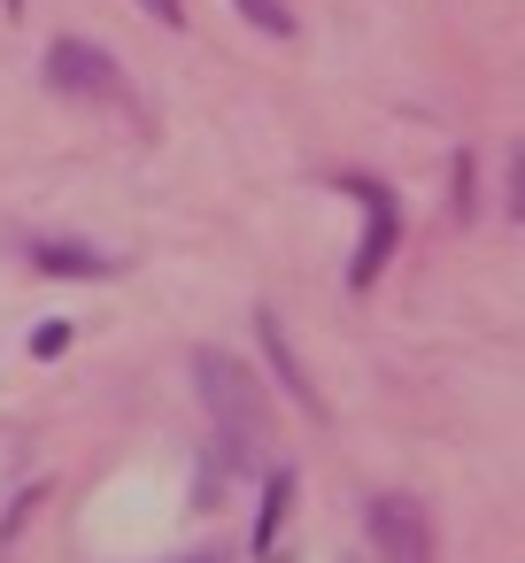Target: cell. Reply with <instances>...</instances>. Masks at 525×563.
I'll use <instances>...</instances> for the list:
<instances>
[{
    "label": "cell",
    "instance_id": "7a4b0ae2",
    "mask_svg": "<svg viewBox=\"0 0 525 563\" xmlns=\"http://www.w3.org/2000/svg\"><path fill=\"white\" fill-rule=\"evenodd\" d=\"M348 194L363 201V247H356L348 286H356V294H371V286H379V271L394 263V240H402V201H394V186H379V178H348Z\"/></svg>",
    "mask_w": 525,
    "mask_h": 563
},
{
    "label": "cell",
    "instance_id": "277c9868",
    "mask_svg": "<svg viewBox=\"0 0 525 563\" xmlns=\"http://www.w3.org/2000/svg\"><path fill=\"white\" fill-rule=\"evenodd\" d=\"M363 525H371V548L386 563H433V525H425V509L409 494H379L363 509Z\"/></svg>",
    "mask_w": 525,
    "mask_h": 563
},
{
    "label": "cell",
    "instance_id": "8992f818",
    "mask_svg": "<svg viewBox=\"0 0 525 563\" xmlns=\"http://www.w3.org/2000/svg\"><path fill=\"white\" fill-rule=\"evenodd\" d=\"M286 509H294V471H271L263 478V509H255V563H271L278 555V525H286Z\"/></svg>",
    "mask_w": 525,
    "mask_h": 563
},
{
    "label": "cell",
    "instance_id": "6da1fadb",
    "mask_svg": "<svg viewBox=\"0 0 525 563\" xmlns=\"http://www.w3.org/2000/svg\"><path fill=\"white\" fill-rule=\"evenodd\" d=\"M194 378H201V401H209V417H217V440L240 448V455H255V440L271 432V409H263L255 371H248L240 355H225V347H201V355H194Z\"/></svg>",
    "mask_w": 525,
    "mask_h": 563
},
{
    "label": "cell",
    "instance_id": "4fadbf2b",
    "mask_svg": "<svg viewBox=\"0 0 525 563\" xmlns=\"http://www.w3.org/2000/svg\"><path fill=\"white\" fill-rule=\"evenodd\" d=\"M194 563H232V555H225V548H201V555H194Z\"/></svg>",
    "mask_w": 525,
    "mask_h": 563
},
{
    "label": "cell",
    "instance_id": "7c38bea8",
    "mask_svg": "<svg viewBox=\"0 0 525 563\" xmlns=\"http://www.w3.org/2000/svg\"><path fill=\"white\" fill-rule=\"evenodd\" d=\"M140 9H147L155 24H186V0H140Z\"/></svg>",
    "mask_w": 525,
    "mask_h": 563
},
{
    "label": "cell",
    "instance_id": "9c48e42d",
    "mask_svg": "<svg viewBox=\"0 0 525 563\" xmlns=\"http://www.w3.org/2000/svg\"><path fill=\"white\" fill-rule=\"evenodd\" d=\"M448 209H456V224H471V217H479V186H471V155H456V201H448Z\"/></svg>",
    "mask_w": 525,
    "mask_h": 563
},
{
    "label": "cell",
    "instance_id": "ba28073f",
    "mask_svg": "<svg viewBox=\"0 0 525 563\" xmlns=\"http://www.w3.org/2000/svg\"><path fill=\"white\" fill-rule=\"evenodd\" d=\"M240 16H248L263 40H294V9H286V0H240Z\"/></svg>",
    "mask_w": 525,
    "mask_h": 563
},
{
    "label": "cell",
    "instance_id": "30bf717a",
    "mask_svg": "<svg viewBox=\"0 0 525 563\" xmlns=\"http://www.w3.org/2000/svg\"><path fill=\"white\" fill-rule=\"evenodd\" d=\"M502 217H510V224L525 217V163H517V155H510V170H502Z\"/></svg>",
    "mask_w": 525,
    "mask_h": 563
},
{
    "label": "cell",
    "instance_id": "52a82bcc",
    "mask_svg": "<svg viewBox=\"0 0 525 563\" xmlns=\"http://www.w3.org/2000/svg\"><path fill=\"white\" fill-rule=\"evenodd\" d=\"M32 263H40V271H55V278H109V271H117V255H94V247H63V240L32 247Z\"/></svg>",
    "mask_w": 525,
    "mask_h": 563
},
{
    "label": "cell",
    "instance_id": "8fae6325",
    "mask_svg": "<svg viewBox=\"0 0 525 563\" xmlns=\"http://www.w3.org/2000/svg\"><path fill=\"white\" fill-rule=\"evenodd\" d=\"M70 347V324H40V340H32V355L47 363V355H63Z\"/></svg>",
    "mask_w": 525,
    "mask_h": 563
},
{
    "label": "cell",
    "instance_id": "5b68a950",
    "mask_svg": "<svg viewBox=\"0 0 525 563\" xmlns=\"http://www.w3.org/2000/svg\"><path fill=\"white\" fill-rule=\"evenodd\" d=\"M255 340H263V355H271V371H278V386H286L294 401H309V409H317V386H309V371H302V355L286 347V324H278L271 309L255 317Z\"/></svg>",
    "mask_w": 525,
    "mask_h": 563
},
{
    "label": "cell",
    "instance_id": "3957f363",
    "mask_svg": "<svg viewBox=\"0 0 525 563\" xmlns=\"http://www.w3.org/2000/svg\"><path fill=\"white\" fill-rule=\"evenodd\" d=\"M47 86L55 93H70V101H124V70H117V55H101L94 40H55L47 47Z\"/></svg>",
    "mask_w": 525,
    "mask_h": 563
}]
</instances>
